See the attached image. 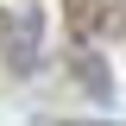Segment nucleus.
I'll return each mask as SVG.
<instances>
[{"instance_id":"3","label":"nucleus","mask_w":126,"mask_h":126,"mask_svg":"<svg viewBox=\"0 0 126 126\" xmlns=\"http://www.w3.org/2000/svg\"><path fill=\"white\" fill-rule=\"evenodd\" d=\"M76 82L94 94V101H113V76H107V63L94 57V50H82V57H76Z\"/></svg>"},{"instance_id":"4","label":"nucleus","mask_w":126,"mask_h":126,"mask_svg":"<svg viewBox=\"0 0 126 126\" xmlns=\"http://www.w3.org/2000/svg\"><path fill=\"white\" fill-rule=\"evenodd\" d=\"M6 25H13V13H0V38H6Z\"/></svg>"},{"instance_id":"2","label":"nucleus","mask_w":126,"mask_h":126,"mask_svg":"<svg viewBox=\"0 0 126 126\" xmlns=\"http://www.w3.org/2000/svg\"><path fill=\"white\" fill-rule=\"evenodd\" d=\"M63 19H69V32H76V38L107 32V0H63Z\"/></svg>"},{"instance_id":"1","label":"nucleus","mask_w":126,"mask_h":126,"mask_svg":"<svg viewBox=\"0 0 126 126\" xmlns=\"http://www.w3.org/2000/svg\"><path fill=\"white\" fill-rule=\"evenodd\" d=\"M0 44H6V63H13V76H32V69H38V50H44V25H38V13L13 19Z\"/></svg>"}]
</instances>
